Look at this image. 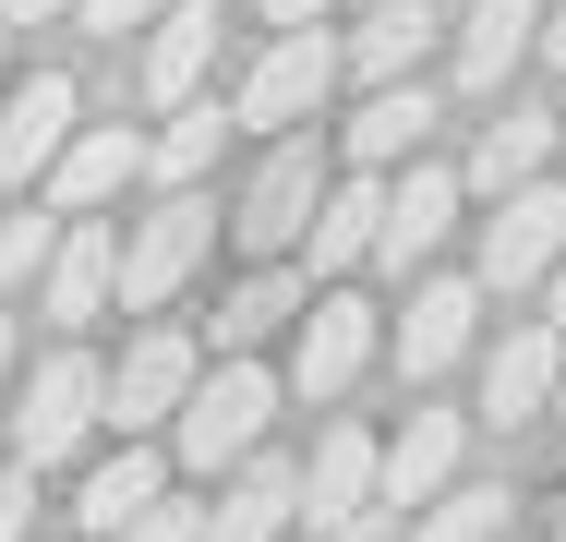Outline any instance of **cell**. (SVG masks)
Here are the masks:
<instances>
[{"label": "cell", "instance_id": "74e56055", "mask_svg": "<svg viewBox=\"0 0 566 542\" xmlns=\"http://www.w3.org/2000/svg\"><path fill=\"white\" fill-rule=\"evenodd\" d=\"M12 37H24V24H0V73H12Z\"/></svg>", "mask_w": 566, "mask_h": 542}, {"label": "cell", "instance_id": "52a82bcc", "mask_svg": "<svg viewBox=\"0 0 566 542\" xmlns=\"http://www.w3.org/2000/svg\"><path fill=\"white\" fill-rule=\"evenodd\" d=\"M73 133H85V85L73 73L0 85V194H49V169L73 157Z\"/></svg>", "mask_w": 566, "mask_h": 542}, {"label": "cell", "instance_id": "f35d334b", "mask_svg": "<svg viewBox=\"0 0 566 542\" xmlns=\"http://www.w3.org/2000/svg\"><path fill=\"white\" fill-rule=\"evenodd\" d=\"M0 470H12V410H0Z\"/></svg>", "mask_w": 566, "mask_h": 542}, {"label": "cell", "instance_id": "d590c367", "mask_svg": "<svg viewBox=\"0 0 566 542\" xmlns=\"http://www.w3.org/2000/svg\"><path fill=\"white\" fill-rule=\"evenodd\" d=\"M12 362H24V325H12V302H0V374H12Z\"/></svg>", "mask_w": 566, "mask_h": 542}, {"label": "cell", "instance_id": "8992f818", "mask_svg": "<svg viewBox=\"0 0 566 542\" xmlns=\"http://www.w3.org/2000/svg\"><path fill=\"white\" fill-rule=\"evenodd\" d=\"M193 386H206V350H193L181 325H133L120 362H109V423H120V446L169 434L181 410H193Z\"/></svg>", "mask_w": 566, "mask_h": 542}, {"label": "cell", "instance_id": "ac0fdd59", "mask_svg": "<svg viewBox=\"0 0 566 542\" xmlns=\"http://www.w3.org/2000/svg\"><path fill=\"white\" fill-rule=\"evenodd\" d=\"M458 206H470V181H458L447 157L398 169V181H386V241H374V265H386V278H410V265H422V253L458 229Z\"/></svg>", "mask_w": 566, "mask_h": 542}, {"label": "cell", "instance_id": "484cf974", "mask_svg": "<svg viewBox=\"0 0 566 542\" xmlns=\"http://www.w3.org/2000/svg\"><path fill=\"white\" fill-rule=\"evenodd\" d=\"M302 314H314V278L302 265H253L218 302V362H253V337H277V325H302Z\"/></svg>", "mask_w": 566, "mask_h": 542}, {"label": "cell", "instance_id": "cb8c5ba5", "mask_svg": "<svg viewBox=\"0 0 566 542\" xmlns=\"http://www.w3.org/2000/svg\"><path fill=\"white\" fill-rule=\"evenodd\" d=\"M543 157H555V108H506V121H482V145H470V194L482 206H506V194H531L543 181Z\"/></svg>", "mask_w": 566, "mask_h": 542}, {"label": "cell", "instance_id": "f1b7e54d", "mask_svg": "<svg viewBox=\"0 0 566 542\" xmlns=\"http://www.w3.org/2000/svg\"><path fill=\"white\" fill-rule=\"evenodd\" d=\"M120 542H206V507H181V494H157V507H145V519H133Z\"/></svg>", "mask_w": 566, "mask_h": 542}, {"label": "cell", "instance_id": "e575fe53", "mask_svg": "<svg viewBox=\"0 0 566 542\" xmlns=\"http://www.w3.org/2000/svg\"><path fill=\"white\" fill-rule=\"evenodd\" d=\"M543 61H555V73H566V0H555V12H543Z\"/></svg>", "mask_w": 566, "mask_h": 542}, {"label": "cell", "instance_id": "44dd1931", "mask_svg": "<svg viewBox=\"0 0 566 542\" xmlns=\"http://www.w3.org/2000/svg\"><path fill=\"white\" fill-rule=\"evenodd\" d=\"M374 241H386V181H374V169H349L338 194L314 206V241H302V278H314V290H338L349 265H374Z\"/></svg>", "mask_w": 566, "mask_h": 542}, {"label": "cell", "instance_id": "7402d4cb", "mask_svg": "<svg viewBox=\"0 0 566 542\" xmlns=\"http://www.w3.org/2000/svg\"><path fill=\"white\" fill-rule=\"evenodd\" d=\"M302 519V470L290 458H241L218 482V507H206V542H290Z\"/></svg>", "mask_w": 566, "mask_h": 542}, {"label": "cell", "instance_id": "8fae6325", "mask_svg": "<svg viewBox=\"0 0 566 542\" xmlns=\"http://www.w3.org/2000/svg\"><path fill=\"white\" fill-rule=\"evenodd\" d=\"M447 37H458V12H434V0H361L338 49H349V73H361V97H374V85H422V61Z\"/></svg>", "mask_w": 566, "mask_h": 542}, {"label": "cell", "instance_id": "277c9868", "mask_svg": "<svg viewBox=\"0 0 566 542\" xmlns=\"http://www.w3.org/2000/svg\"><path fill=\"white\" fill-rule=\"evenodd\" d=\"M338 73H349V49L326 37V24H302V37H265V49L241 61V85H229V121L277 145V133L326 121V97H338Z\"/></svg>", "mask_w": 566, "mask_h": 542}, {"label": "cell", "instance_id": "3957f363", "mask_svg": "<svg viewBox=\"0 0 566 542\" xmlns=\"http://www.w3.org/2000/svg\"><path fill=\"white\" fill-rule=\"evenodd\" d=\"M218 229H229V206H218V194H157V206L120 229V314H169V302L206 278Z\"/></svg>", "mask_w": 566, "mask_h": 542}, {"label": "cell", "instance_id": "7c38bea8", "mask_svg": "<svg viewBox=\"0 0 566 542\" xmlns=\"http://www.w3.org/2000/svg\"><path fill=\"white\" fill-rule=\"evenodd\" d=\"M566 398V325H506V337H494V350H482V423L506 434V423H543V410H555Z\"/></svg>", "mask_w": 566, "mask_h": 542}, {"label": "cell", "instance_id": "836d02e7", "mask_svg": "<svg viewBox=\"0 0 566 542\" xmlns=\"http://www.w3.org/2000/svg\"><path fill=\"white\" fill-rule=\"evenodd\" d=\"M338 542H410V519H398V507H374V519H349Z\"/></svg>", "mask_w": 566, "mask_h": 542}, {"label": "cell", "instance_id": "4dcf8cb0", "mask_svg": "<svg viewBox=\"0 0 566 542\" xmlns=\"http://www.w3.org/2000/svg\"><path fill=\"white\" fill-rule=\"evenodd\" d=\"M277 37H302V24H338V12H361V0H253Z\"/></svg>", "mask_w": 566, "mask_h": 542}, {"label": "cell", "instance_id": "6da1fadb", "mask_svg": "<svg viewBox=\"0 0 566 542\" xmlns=\"http://www.w3.org/2000/svg\"><path fill=\"white\" fill-rule=\"evenodd\" d=\"M277 398H290V374H265V362H206L193 410L169 423V458H181L193 482H229L241 458H265V423H277Z\"/></svg>", "mask_w": 566, "mask_h": 542}, {"label": "cell", "instance_id": "ba28073f", "mask_svg": "<svg viewBox=\"0 0 566 542\" xmlns=\"http://www.w3.org/2000/svg\"><path fill=\"white\" fill-rule=\"evenodd\" d=\"M374 507H386V434L374 423H326L314 458H302V531L338 542L349 519H374Z\"/></svg>", "mask_w": 566, "mask_h": 542}, {"label": "cell", "instance_id": "ffe728a7", "mask_svg": "<svg viewBox=\"0 0 566 542\" xmlns=\"http://www.w3.org/2000/svg\"><path fill=\"white\" fill-rule=\"evenodd\" d=\"M458 446H470V423H458V410H410V423L386 434V507H398V519L458 494Z\"/></svg>", "mask_w": 566, "mask_h": 542}, {"label": "cell", "instance_id": "2e32d148", "mask_svg": "<svg viewBox=\"0 0 566 542\" xmlns=\"http://www.w3.org/2000/svg\"><path fill=\"white\" fill-rule=\"evenodd\" d=\"M206 73H218V0H181L169 24H145V49H133V85H145V108H157V121L206 97Z\"/></svg>", "mask_w": 566, "mask_h": 542}, {"label": "cell", "instance_id": "d6986e66", "mask_svg": "<svg viewBox=\"0 0 566 542\" xmlns=\"http://www.w3.org/2000/svg\"><path fill=\"white\" fill-rule=\"evenodd\" d=\"M133 181H145V133H133V121H85V133H73V157L49 169V194H36V206L97 217V206H120Z\"/></svg>", "mask_w": 566, "mask_h": 542}, {"label": "cell", "instance_id": "7a4b0ae2", "mask_svg": "<svg viewBox=\"0 0 566 542\" xmlns=\"http://www.w3.org/2000/svg\"><path fill=\"white\" fill-rule=\"evenodd\" d=\"M326 194H338L326 145H314V133H277V145L253 157L241 206H229V241H241L253 265H302V241H314V206H326Z\"/></svg>", "mask_w": 566, "mask_h": 542}, {"label": "cell", "instance_id": "5b68a950", "mask_svg": "<svg viewBox=\"0 0 566 542\" xmlns=\"http://www.w3.org/2000/svg\"><path fill=\"white\" fill-rule=\"evenodd\" d=\"M109 423V362L85 350V337H61L36 374H24V410H12V458L24 470H61V458H85V434Z\"/></svg>", "mask_w": 566, "mask_h": 542}, {"label": "cell", "instance_id": "4316f807", "mask_svg": "<svg viewBox=\"0 0 566 542\" xmlns=\"http://www.w3.org/2000/svg\"><path fill=\"white\" fill-rule=\"evenodd\" d=\"M506 531H518V494L506 482H458L447 507L410 519V542H506Z\"/></svg>", "mask_w": 566, "mask_h": 542}, {"label": "cell", "instance_id": "ab89813d", "mask_svg": "<svg viewBox=\"0 0 566 542\" xmlns=\"http://www.w3.org/2000/svg\"><path fill=\"white\" fill-rule=\"evenodd\" d=\"M555 410H566V398H555Z\"/></svg>", "mask_w": 566, "mask_h": 542}, {"label": "cell", "instance_id": "9a60e30c", "mask_svg": "<svg viewBox=\"0 0 566 542\" xmlns=\"http://www.w3.org/2000/svg\"><path fill=\"white\" fill-rule=\"evenodd\" d=\"M109 302H120V229L109 217H73L61 253H49V278H36V314L61 325V337H85Z\"/></svg>", "mask_w": 566, "mask_h": 542}, {"label": "cell", "instance_id": "f546056e", "mask_svg": "<svg viewBox=\"0 0 566 542\" xmlns=\"http://www.w3.org/2000/svg\"><path fill=\"white\" fill-rule=\"evenodd\" d=\"M169 12H181V0H85V37H120V24L145 37V24H169Z\"/></svg>", "mask_w": 566, "mask_h": 542}, {"label": "cell", "instance_id": "4fadbf2b", "mask_svg": "<svg viewBox=\"0 0 566 542\" xmlns=\"http://www.w3.org/2000/svg\"><path fill=\"white\" fill-rule=\"evenodd\" d=\"M482 302H494L482 278H422V290H410V314L386 325L398 374H410V386H434L447 362H470V337H482Z\"/></svg>", "mask_w": 566, "mask_h": 542}, {"label": "cell", "instance_id": "83f0119b", "mask_svg": "<svg viewBox=\"0 0 566 542\" xmlns=\"http://www.w3.org/2000/svg\"><path fill=\"white\" fill-rule=\"evenodd\" d=\"M61 206H0V302H24L36 278H49V253H61Z\"/></svg>", "mask_w": 566, "mask_h": 542}, {"label": "cell", "instance_id": "9c48e42d", "mask_svg": "<svg viewBox=\"0 0 566 542\" xmlns=\"http://www.w3.org/2000/svg\"><path fill=\"white\" fill-rule=\"evenodd\" d=\"M555 265H566V181H531V194H506V206L482 217V265H470L482 290L518 302V290H543Z\"/></svg>", "mask_w": 566, "mask_h": 542}, {"label": "cell", "instance_id": "8d00e7d4", "mask_svg": "<svg viewBox=\"0 0 566 542\" xmlns=\"http://www.w3.org/2000/svg\"><path fill=\"white\" fill-rule=\"evenodd\" d=\"M543 302H555V314H543V325H566V265H555V278H543Z\"/></svg>", "mask_w": 566, "mask_h": 542}, {"label": "cell", "instance_id": "5bb4252c", "mask_svg": "<svg viewBox=\"0 0 566 542\" xmlns=\"http://www.w3.org/2000/svg\"><path fill=\"white\" fill-rule=\"evenodd\" d=\"M518 61H543V0H470L447 37V85L458 97H506Z\"/></svg>", "mask_w": 566, "mask_h": 542}, {"label": "cell", "instance_id": "1f68e13d", "mask_svg": "<svg viewBox=\"0 0 566 542\" xmlns=\"http://www.w3.org/2000/svg\"><path fill=\"white\" fill-rule=\"evenodd\" d=\"M24 519H36V470L12 458V470H0V542H24Z\"/></svg>", "mask_w": 566, "mask_h": 542}, {"label": "cell", "instance_id": "603a6c76", "mask_svg": "<svg viewBox=\"0 0 566 542\" xmlns=\"http://www.w3.org/2000/svg\"><path fill=\"white\" fill-rule=\"evenodd\" d=\"M157 494H169V446H120V458H97V470H85L73 519H85V542H120Z\"/></svg>", "mask_w": 566, "mask_h": 542}, {"label": "cell", "instance_id": "e0dca14e", "mask_svg": "<svg viewBox=\"0 0 566 542\" xmlns=\"http://www.w3.org/2000/svg\"><path fill=\"white\" fill-rule=\"evenodd\" d=\"M422 145H434V85H374V97L338 121V157H349V169H374V181L422 169Z\"/></svg>", "mask_w": 566, "mask_h": 542}, {"label": "cell", "instance_id": "d4e9b609", "mask_svg": "<svg viewBox=\"0 0 566 542\" xmlns=\"http://www.w3.org/2000/svg\"><path fill=\"white\" fill-rule=\"evenodd\" d=\"M241 133L229 121V97H193V108H169L157 133H145V181L157 194H206V169H218V145Z\"/></svg>", "mask_w": 566, "mask_h": 542}, {"label": "cell", "instance_id": "30bf717a", "mask_svg": "<svg viewBox=\"0 0 566 542\" xmlns=\"http://www.w3.org/2000/svg\"><path fill=\"white\" fill-rule=\"evenodd\" d=\"M374 337H386V325H374L361 290H314V314L290 325V398H314V410L349 398V386H361V362H374Z\"/></svg>", "mask_w": 566, "mask_h": 542}, {"label": "cell", "instance_id": "d6a6232c", "mask_svg": "<svg viewBox=\"0 0 566 542\" xmlns=\"http://www.w3.org/2000/svg\"><path fill=\"white\" fill-rule=\"evenodd\" d=\"M0 24H85V0H0Z\"/></svg>", "mask_w": 566, "mask_h": 542}]
</instances>
